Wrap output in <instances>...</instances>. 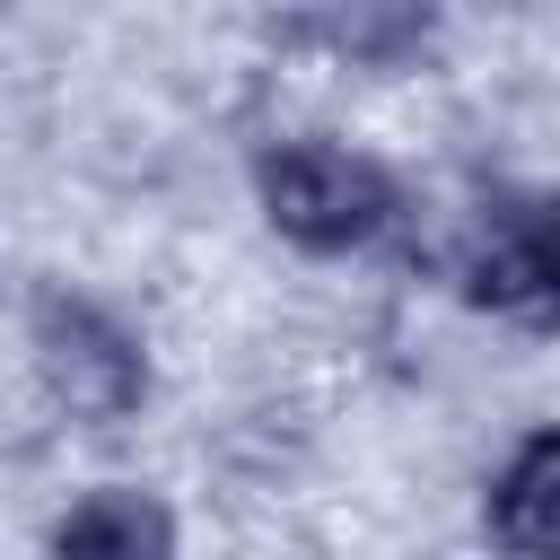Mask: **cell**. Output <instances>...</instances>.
Masks as SVG:
<instances>
[{
    "instance_id": "cell-1",
    "label": "cell",
    "mask_w": 560,
    "mask_h": 560,
    "mask_svg": "<svg viewBox=\"0 0 560 560\" xmlns=\"http://www.w3.org/2000/svg\"><path fill=\"white\" fill-rule=\"evenodd\" d=\"M262 210H271V228H280L289 245L341 254V245H368V236L394 219V184H385L368 158L306 140V149H271V158H262Z\"/></svg>"
},
{
    "instance_id": "cell-5",
    "label": "cell",
    "mask_w": 560,
    "mask_h": 560,
    "mask_svg": "<svg viewBox=\"0 0 560 560\" xmlns=\"http://www.w3.org/2000/svg\"><path fill=\"white\" fill-rule=\"evenodd\" d=\"M525 245H534V262H542V280L560 289V201H542V219L525 228Z\"/></svg>"
},
{
    "instance_id": "cell-3",
    "label": "cell",
    "mask_w": 560,
    "mask_h": 560,
    "mask_svg": "<svg viewBox=\"0 0 560 560\" xmlns=\"http://www.w3.org/2000/svg\"><path fill=\"white\" fill-rule=\"evenodd\" d=\"M490 534L508 560H560V429L525 438L490 490Z\"/></svg>"
},
{
    "instance_id": "cell-4",
    "label": "cell",
    "mask_w": 560,
    "mask_h": 560,
    "mask_svg": "<svg viewBox=\"0 0 560 560\" xmlns=\"http://www.w3.org/2000/svg\"><path fill=\"white\" fill-rule=\"evenodd\" d=\"M52 560H175V525L149 490H88L52 525Z\"/></svg>"
},
{
    "instance_id": "cell-2",
    "label": "cell",
    "mask_w": 560,
    "mask_h": 560,
    "mask_svg": "<svg viewBox=\"0 0 560 560\" xmlns=\"http://www.w3.org/2000/svg\"><path fill=\"white\" fill-rule=\"evenodd\" d=\"M35 368L79 420H122L140 402V385H149L140 341L114 315H96L88 298H44L35 306Z\"/></svg>"
}]
</instances>
